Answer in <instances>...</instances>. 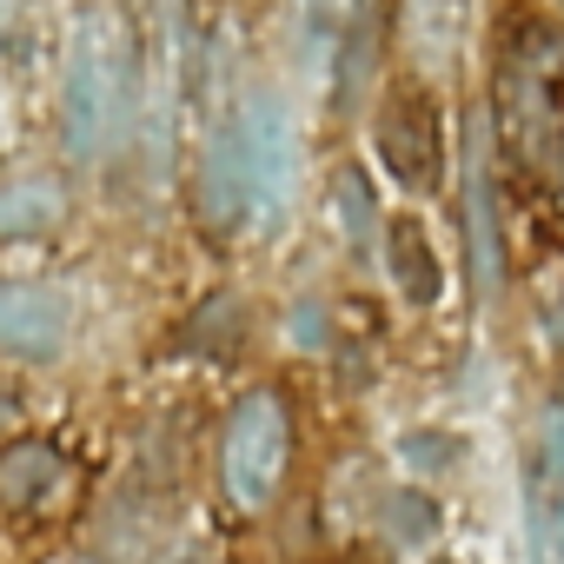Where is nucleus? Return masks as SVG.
Masks as SVG:
<instances>
[{"label": "nucleus", "mask_w": 564, "mask_h": 564, "mask_svg": "<svg viewBox=\"0 0 564 564\" xmlns=\"http://www.w3.org/2000/svg\"><path fill=\"white\" fill-rule=\"evenodd\" d=\"M333 199H339V219H346L352 252H359V259H372V246H379V213H372V186H366V173H359V166H339Z\"/></svg>", "instance_id": "f8f14e48"}, {"label": "nucleus", "mask_w": 564, "mask_h": 564, "mask_svg": "<svg viewBox=\"0 0 564 564\" xmlns=\"http://www.w3.org/2000/svg\"><path fill=\"white\" fill-rule=\"evenodd\" d=\"M379 246H386V265H392V286H399L412 306H438L445 265H438V252H432V232H425L419 219H392Z\"/></svg>", "instance_id": "1a4fd4ad"}, {"label": "nucleus", "mask_w": 564, "mask_h": 564, "mask_svg": "<svg viewBox=\"0 0 564 564\" xmlns=\"http://www.w3.org/2000/svg\"><path fill=\"white\" fill-rule=\"evenodd\" d=\"M232 133H239V160H246V199H252V219L279 226L293 206V186H300V133H293V113L272 87H252L232 113Z\"/></svg>", "instance_id": "f03ea898"}, {"label": "nucleus", "mask_w": 564, "mask_h": 564, "mask_svg": "<svg viewBox=\"0 0 564 564\" xmlns=\"http://www.w3.org/2000/svg\"><path fill=\"white\" fill-rule=\"evenodd\" d=\"M74 485V465L54 452V445H14V452H0V505H21V511H41L54 505L61 491Z\"/></svg>", "instance_id": "6e6552de"}, {"label": "nucleus", "mask_w": 564, "mask_h": 564, "mask_svg": "<svg viewBox=\"0 0 564 564\" xmlns=\"http://www.w3.org/2000/svg\"><path fill=\"white\" fill-rule=\"evenodd\" d=\"M379 511H386V531H392L399 544H425V538L438 531V511H432L425 491H392Z\"/></svg>", "instance_id": "ddd939ff"}, {"label": "nucleus", "mask_w": 564, "mask_h": 564, "mask_svg": "<svg viewBox=\"0 0 564 564\" xmlns=\"http://www.w3.org/2000/svg\"><path fill=\"white\" fill-rule=\"evenodd\" d=\"M140 61L127 41V21L113 8H87L74 41H67V80H61V140L67 160H100V147L127 140L133 94H140Z\"/></svg>", "instance_id": "f257e3e1"}, {"label": "nucleus", "mask_w": 564, "mask_h": 564, "mask_svg": "<svg viewBox=\"0 0 564 564\" xmlns=\"http://www.w3.org/2000/svg\"><path fill=\"white\" fill-rule=\"evenodd\" d=\"M465 239H471L478 300H491L505 286V239H498V186H491V113L478 107L465 120Z\"/></svg>", "instance_id": "39448f33"}, {"label": "nucleus", "mask_w": 564, "mask_h": 564, "mask_svg": "<svg viewBox=\"0 0 564 564\" xmlns=\"http://www.w3.org/2000/svg\"><path fill=\"white\" fill-rule=\"evenodd\" d=\"M67 339V293L61 286H8L0 293V346L21 359H47Z\"/></svg>", "instance_id": "0eeeda50"}, {"label": "nucleus", "mask_w": 564, "mask_h": 564, "mask_svg": "<svg viewBox=\"0 0 564 564\" xmlns=\"http://www.w3.org/2000/svg\"><path fill=\"white\" fill-rule=\"evenodd\" d=\"M173 564H213V551H199V544H186V551H180Z\"/></svg>", "instance_id": "2eb2a0df"}, {"label": "nucleus", "mask_w": 564, "mask_h": 564, "mask_svg": "<svg viewBox=\"0 0 564 564\" xmlns=\"http://www.w3.org/2000/svg\"><path fill=\"white\" fill-rule=\"evenodd\" d=\"M199 219L213 232H239L252 219V199H246V160H239V133L232 120H219L206 133V153H199Z\"/></svg>", "instance_id": "423d86ee"}, {"label": "nucleus", "mask_w": 564, "mask_h": 564, "mask_svg": "<svg viewBox=\"0 0 564 564\" xmlns=\"http://www.w3.org/2000/svg\"><path fill=\"white\" fill-rule=\"evenodd\" d=\"M372 67H379V8H359L346 28V54H339V107H352L366 94Z\"/></svg>", "instance_id": "9b49d317"}, {"label": "nucleus", "mask_w": 564, "mask_h": 564, "mask_svg": "<svg viewBox=\"0 0 564 564\" xmlns=\"http://www.w3.org/2000/svg\"><path fill=\"white\" fill-rule=\"evenodd\" d=\"M399 452H405V465H412L419 478H438V471L458 465V438H452V432H405Z\"/></svg>", "instance_id": "4468645a"}, {"label": "nucleus", "mask_w": 564, "mask_h": 564, "mask_svg": "<svg viewBox=\"0 0 564 564\" xmlns=\"http://www.w3.org/2000/svg\"><path fill=\"white\" fill-rule=\"evenodd\" d=\"M379 160H386V173L399 180V186H438V173H445V140H438V107H432V94H419V87H399L386 107H379Z\"/></svg>", "instance_id": "20e7f679"}, {"label": "nucleus", "mask_w": 564, "mask_h": 564, "mask_svg": "<svg viewBox=\"0 0 564 564\" xmlns=\"http://www.w3.org/2000/svg\"><path fill=\"white\" fill-rule=\"evenodd\" d=\"M67 219V193L41 173L28 180H0V239H34V232H54Z\"/></svg>", "instance_id": "9d476101"}, {"label": "nucleus", "mask_w": 564, "mask_h": 564, "mask_svg": "<svg viewBox=\"0 0 564 564\" xmlns=\"http://www.w3.org/2000/svg\"><path fill=\"white\" fill-rule=\"evenodd\" d=\"M432 564H445V557H432Z\"/></svg>", "instance_id": "f3484780"}, {"label": "nucleus", "mask_w": 564, "mask_h": 564, "mask_svg": "<svg viewBox=\"0 0 564 564\" xmlns=\"http://www.w3.org/2000/svg\"><path fill=\"white\" fill-rule=\"evenodd\" d=\"M286 458H293V419H286V399L272 386L246 392L232 405V425H226V491L239 511H265L279 478H286Z\"/></svg>", "instance_id": "7ed1b4c3"}, {"label": "nucleus", "mask_w": 564, "mask_h": 564, "mask_svg": "<svg viewBox=\"0 0 564 564\" xmlns=\"http://www.w3.org/2000/svg\"><path fill=\"white\" fill-rule=\"evenodd\" d=\"M557 564H564V518H557Z\"/></svg>", "instance_id": "dca6fc26"}]
</instances>
